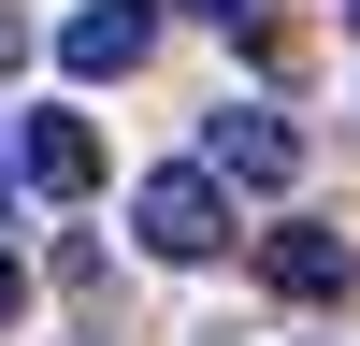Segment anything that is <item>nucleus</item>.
Listing matches in <instances>:
<instances>
[{
  "label": "nucleus",
  "mask_w": 360,
  "mask_h": 346,
  "mask_svg": "<svg viewBox=\"0 0 360 346\" xmlns=\"http://www.w3.org/2000/svg\"><path fill=\"white\" fill-rule=\"evenodd\" d=\"M144 44H159V0H72L58 15V72H144Z\"/></svg>",
  "instance_id": "7ed1b4c3"
},
{
  "label": "nucleus",
  "mask_w": 360,
  "mask_h": 346,
  "mask_svg": "<svg viewBox=\"0 0 360 346\" xmlns=\"http://www.w3.org/2000/svg\"><path fill=\"white\" fill-rule=\"evenodd\" d=\"M188 15H217V29H231V15H259V0H188Z\"/></svg>",
  "instance_id": "6e6552de"
},
{
  "label": "nucleus",
  "mask_w": 360,
  "mask_h": 346,
  "mask_svg": "<svg viewBox=\"0 0 360 346\" xmlns=\"http://www.w3.org/2000/svg\"><path fill=\"white\" fill-rule=\"evenodd\" d=\"M259 274H274L288 303H346V288H360V245H346V231H317V217H288L274 245H259Z\"/></svg>",
  "instance_id": "39448f33"
},
{
  "label": "nucleus",
  "mask_w": 360,
  "mask_h": 346,
  "mask_svg": "<svg viewBox=\"0 0 360 346\" xmlns=\"http://www.w3.org/2000/svg\"><path fill=\"white\" fill-rule=\"evenodd\" d=\"M346 29H360V0H346Z\"/></svg>",
  "instance_id": "9d476101"
},
{
  "label": "nucleus",
  "mask_w": 360,
  "mask_h": 346,
  "mask_svg": "<svg viewBox=\"0 0 360 346\" xmlns=\"http://www.w3.org/2000/svg\"><path fill=\"white\" fill-rule=\"evenodd\" d=\"M202 173H217V188H288V173H303V130H288L274 101H217V144H202Z\"/></svg>",
  "instance_id": "f03ea898"
},
{
  "label": "nucleus",
  "mask_w": 360,
  "mask_h": 346,
  "mask_svg": "<svg viewBox=\"0 0 360 346\" xmlns=\"http://www.w3.org/2000/svg\"><path fill=\"white\" fill-rule=\"evenodd\" d=\"M0 231H15V173H0Z\"/></svg>",
  "instance_id": "1a4fd4ad"
},
{
  "label": "nucleus",
  "mask_w": 360,
  "mask_h": 346,
  "mask_svg": "<svg viewBox=\"0 0 360 346\" xmlns=\"http://www.w3.org/2000/svg\"><path fill=\"white\" fill-rule=\"evenodd\" d=\"M130 231H144V260H217V245H231V188H217L202 159H173V173L130 188Z\"/></svg>",
  "instance_id": "f257e3e1"
},
{
  "label": "nucleus",
  "mask_w": 360,
  "mask_h": 346,
  "mask_svg": "<svg viewBox=\"0 0 360 346\" xmlns=\"http://www.w3.org/2000/svg\"><path fill=\"white\" fill-rule=\"evenodd\" d=\"M15 58H29V29H15V15H0V86H15Z\"/></svg>",
  "instance_id": "0eeeda50"
},
{
  "label": "nucleus",
  "mask_w": 360,
  "mask_h": 346,
  "mask_svg": "<svg viewBox=\"0 0 360 346\" xmlns=\"http://www.w3.org/2000/svg\"><path fill=\"white\" fill-rule=\"evenodd\" d=\"M15 303H29V274H15V260H0V332H15Z\"/></svg>",
  "instance_id": "423d86ee"
},
{
  "label": "nucleus",
  "mask_w": 360,
  "mask_h": 346,
  "mask_svg": "<svg viewBox=\"0 0 360 346\" xmlns=\"http://www.w3.org/2000/svg\"><path fill=\"white\" fill-rule=\"evenodd\" d=\"M15 188L86 202V188H101V130H86V115H29V130H15Z\"/></svg>",
  "instance_id": "20e7f679"
}]
</instances>
